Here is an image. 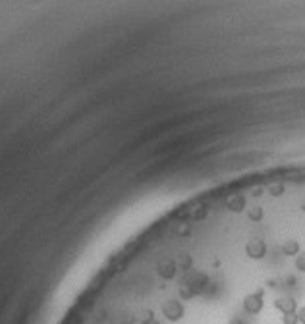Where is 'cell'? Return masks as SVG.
I'll use <instances>...</instances> for the list:
<instances>
[{"instance_id": "7a4b0ae2", "label": "cell", "mask_w": 305, "mask_h": 324, "mask_svg": "<svg viewBox=\"0 0 305 324\" xmlns=\"http://www.w3.org/2000/svg\"><path fill=\"white\" fill-rule=\"evenodd\" d=\"M245 255H247L249 259H253V261L265 259V255H267V243H265V239H259V237L249 239V241L245 243Z\"/></svg>"}, {"instance_id": "8fae6325", "label": "cell", "mask_w": 305, "mask_h": 324, "mask_svg": "<svg viewBox=\"0 0 305 324\" xmlns=\"http://www.w3.org/2000/svg\"><path fill=\"white\" fill-rule=\"evenodd\" d=\"M282 324H300L298 313H288V315H282Z\"/></svg>"}, {"instance_id": "52a82bcc", "label": "cell", "mask_w": 305, "mask_h": 324, "mask_svg": "<svg viewBox=\"0 0 305 324\" xmlns=\"http://www.w3.org/2000/svg\"><path fill=\"white\" fill-rule=\"evenodd\" d=\"M274 307L282 313V315H288V313H298V301L294 297H280L274 301Z\"/></svg>"}, {"instance_id": "7c38bea8", "label": "cell", "mask_w": 305, "mask_h": 324, "mask_svg": "<svg viewBox=\"0 0 305 324\" xmlns=\"http://www.w3.org/2000/svg\"><path fill=\"white\" fill-rule=\"evenodd\" d=\"M207 215H209V211L205 209V207H201V209H195L193 211V215H191V220H203V218H207Z\"/></svg>"}, {"instance_id": "9a60e30c", "label": "cell", "mask_w": 305, "mask_h": 324, "mask_svg": "<svg viewBox=\"0 0 305 324\" xmlns=\"http://www.w3.org/2000/svg\"><path fill=\"white\" fill-rule=\"evenodd\" d=\"M180 295H182L183 299H189V297H191L193 293L189 291V288H187V286H180Z\"/></svg>"}, {"instance_id": "3957f363", "label": "cell", "mask_w": 305, "mask_h": 324, "mask_svg": "<svg viewBox=\"0 0 305 324\" xmlns=\"http://www.w3.org/2000/svg\"><path fill=\"white\" fill-rule=\"evenodd\" d=\"M263 307H265V301H263V289L245 295V299H244V309H245V313H249V315H259V313L263 311Z\"/></svg>"}, {"instance_id": "d6986e66", "label": "cell", "mask_w": 305, "mask_h": 324, "mask_svg": "<svg viewBox=\"0 0 305 324\" xmlns=\"http://www.w3.org/2000/svg\"><path fill=\"white\" fill-rule=\"evenodd\" d=\"M180 235H185V234H189V228H187V226H182V228H180V232H178Z\"/></svg>"}, {"instance_id": "6da1fadb", "label": "cell", "mask_w": 305, "mask_h": 324, "mask_svg": "<svg viewBox=\"0 0 305 324\" xmlns=\"http://www.w3.org/2000/svg\"><path fill=\"white\" fill-rule=\"evenodd\" d=\"M161 313L166 321H170V323H178V321L183 319V315H185V307L182 305L180 299H168V301L162 303Z\"/></svg>"}, {"instance_id": "2e32d148", "label": "cell", "mask_w": 305, "mask_h": 324, "mask_svg": "<svg viewBox=\"0 0 305 324\" xmlns=\"http://www.w3.org/2000/svg\"><path fill=\"white\" fill-rule=\"evenodd\" d=\"M298 319H300V324H305V305L298 309Z\"/></svg>"}, {"instance_id": "8992f818", "label": "cell", "mask_w": 305, "mask_h": 324, "mask_svg": "<svg viewBox=\"0 0 305 324\" xmlns=\"http://www.w3.org/2000/svg\"><path fill=\"white\" fill-rule=\"evenodd\" d=\"M176 272H178V263H174V261H162L159 265V276L162 280L176 278Z\"/></svg>"}, {"instance_id": "ba28073f", "label": "cell", "mask_w": 305, "mask_h": 324, "mask_svg": "<svg viewBox=\"0 0 305 324\" xmlns=\"http://www.w3.org/2000/svg\"><path fill=\"white\" fill-rule=\"evenodd\" d=\"M282 253L286 257H298L302 253V247H300V241L298 239H286L284 245H282Z\"/></svg>"}, {"instance_id": "ffe728a7", "label": "cell", "mask_w": 305, "mask_h": 324, "mask_svg": "<svg viewBox=\"0 0 305 324\" xmlns=\"http://www.w3.org/2000/svg\"><path fill=\"white\" fill-rule=\"evenodd\" d=\"M302 209H304V211H305V203H304V207H302Z\"/></svg>"}, {"instance_id": "277c9868", "label": "cell", "mask_w": 305, "mask_h": 324, "mask_svg": "<svg viewBox=\"0 0 305 324\" xmlns=\"http://www.w3.org/2000/svg\"><path fill=\"white\" fill-rule=\"evenodd\" d=\"M189 291L195 295V293H201V291H205L207 286H209V278H207V274H201V272H191V276H189V280H187V284H185Z\"/></svg>"}, {"instance_id": "4fadbf2b", "label": "cell", "mask_w": 305, "mask_h": 324, "mask_svg": "<svg viewBox=\"0 0 305 324\" xmlns=\"http://www.w3.org/2000/svg\"><path fill=\"white\" fill-rule=\"evenodd\" d=\"M296 269L305 274V251H302L296 257Z\"/></svg>"}, {"instance_id": "e0dca14e", "label": "cell", "mask_w": 305, "mask_h": 324, "mask_svg": "<svg viewBox=\"0 0 305 324\" xmlns=\"http://www.w3.org/2000/svg\"><path fill=\"white\" fill-rule=\"evenodd\" d=\"M143 323L145 324L153 323V311H145V313H143Z\"/></svg>"}, {"instance_id": "30bf717a", "label": "cell", "mask_w": 305, "mask_h": 324, "mask_svg": "<svg viewBox=\"0 0 305 324\" xmlns=\"http://www.w3.org/2000/svg\"><path fill=\"white\" fill-rule=\"evenodd\" d=\"M269 193L272 197H280L282 193H284V183H280V181H274V183H270L269 185Z\"/></svg>"}, {"instance_id": "5bb4252c", "label": "cell", "mask_w": 305, "mask_h": 324, "mask_svg": "<svg viewBox=\"0 0 305 324\" xmlns=\"http://www.w3.org/2000/svg\"><path fill=\"white\" fill-rule=\"evenodd\" d=\"M191 265H193V261H191V257H187V255H185V257H182V261L178 263V267H180V269H183V270H189V269H191Z\"/></svg>"}, {"instance_id": "ac0fdd59", "label": "cell", "mask_w": 305, "mask_h": 324, "mask_svg": "<svg viewBox=\"0 0 305 324\" xmlns=\"http://www.w3.org/2000/svg\"><path fill=\"white\" fill-rule=\"evenodd\" d=\"M230 324H249V323H247V321H244V319H238V317H236V319L230 321Z\"/></svg>"}, {"instance_id": "5b68a950", "label": "cell", "mask_w": 305, "mask_h": 324, "mask_svg": "<svg viewBox=\"0 0 305 324\" xmlns=\"http://www.w3.org/2000/svg\"><path fill=\"white\" fill-rule=\"evenodd\" d=\"M247 207V199L244 197L242 193H236V195H230L228 201H226V209L230 213H244Z\"/></svg>"}, {"instance_id": "9c48e42d", "label": "cell", "mask_w": 305, "mask_h": 324, "mask_svg": "<svg viewBox=\"0 0 305 324\" xmlns=\"http://www.w3.org/2000/svg\"><path fill=\"white\" fill-rule=\"evenodd\" d=\"M263 216H265L263 207H251V209H247V220H251V222H261Z\"/></svg>"}]
</instances>
